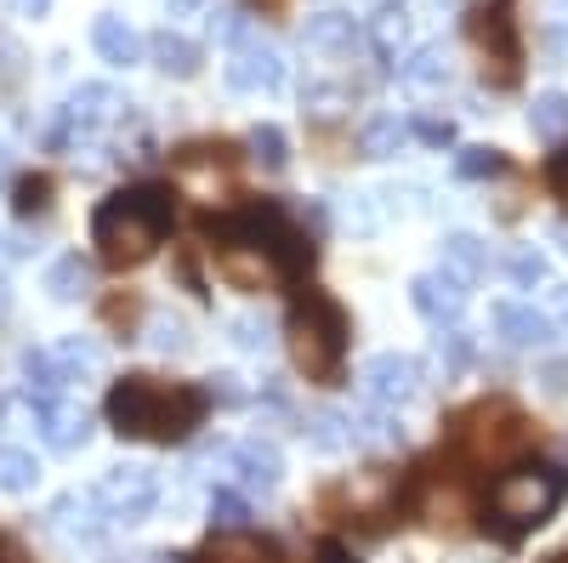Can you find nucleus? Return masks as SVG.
<instances>
[{"label":"nucleus","mask_w":568,"mask_h":563,"mask_svg":"<svg viewBox=\"0 0 568 563\" xmlns=\"http://www.w3.org/2000/svg\"><path fill=\"white\" fill-rule=\"evenodd\" d=\"M489 268V245L478 233H444V273L460 279V285H478Z\"/></svg>","instance_id":"obj_19"},{"label":"nucleus","mask_w":568,"mask_h":563,"mask_svg":"<svg viewBox=\"0 0 568 563\" xmlns=\"http://www.w3.org/2000/svg\"><path fill=\"white\" fill-rule=\"evenodd\" d=\"M495 331L511 353H546L557 342V324L546 313H535L529 302H500L495 308Z\"/></svg>","instance_id":"obj_12"},{"label":"nucleus","mask_w":568,"mask_h":563,"mask_svg":"<svg viewBox=\"0 0 568 563\" xmlns=\"http://www.w3.org/2000/svg\"><path fill=\"white\" fill-rule=\"evenodd\" d=\"M409 131L420 137V143H455V125L449 120H415Z\"/></svg>","instance_id":"obj_37"},{"label":"nucleus","mask_w":568,"mask_h":563,"mask_svg":"<svg viewBox=\"0 0 568 563\" xmlns=\"http://www.w3.org/2000/svg\"><path fill=\"white\" fill-rule=\"evenodd\" d=\"M551 240H557V251H568V222H557V228H551Z\"/></svg>","instance_id":"obj_45"},{"label":"nucleus","mask_w":568,"mask_h":563,"mask_svg":"<svg viewBox=\"0 0 568 563\" xmlns=\"http://www.w3.org/2000/svg\"><path fill=\"white\" fill-rule=\"evenodd\" d=\"M205 240H211L216 273L233 291H278L313 262V245L278 205H245V211L211 217Z\"/></svg>","instance_id":"obj_1"},{"label":"nucleus","mask_w":568,"mask_h":563,"mask_svg":"<svg viewBox=\"0 0 568 563\" xmlns=\"http://www.w3.org/2000/svg\"><path fill=\"white\" fill-rule=\"evenodd\" d=\"M149 58H154L160 74H176V80L200 74V46L187 40V34H176V29H160V34L149 40Z\"/></svg>","instance_id":"obj_20"},{"label":"nucleus","mask_w":568,"mask_h":563,"mask_svg":"<svg viewBox=\"0 0 568 563\" xmlns=\"http://www.w3.org/2000/svg\"><path fill=\"white\" fill-rule=\"evenodd\" d=\"M245 29H251V18H245V7H227L222 18H211V34H222V40H233V46H240V40H245Z\"/></svg>","instance_id":"obj_36"},{"label":"nucleus","mask_w":568,"mask_h":563,"mask_svg":"<svg viewBox=\"0 0 568 563\" xmlns=\"http://www.w3.org/2000/svg\"><path fill=\"white\" fill-rule=\"evenodd\" d=\"M34 479H40L34 455H29V450H7V444H0V490H7V495H29V490H34Z\"/></svg>","instance_id":"obj_27"},{"label":"nucleus","mask_w":568,"mask_h":563,"mask_svg":"<svg viewBox=\"0 0 568 563\" xmlns=\"http://www.w3.org/2000/svg\"><path fill=\"white\" fill-rule=\"evenodd\" d=\"M313 563H353V552H347L342 541H318V552H313Z\"/></svg>","instance_id":"obj_41"},{"label":"nucleus","mask_w":568,"mask_h":563,"mask_svg":"<svg viewBox=\"0 0 568 563\" xmlns=\"http://www.w3.org/2000/svg\"><path fill=\"white\" fill-rule=\"evenodd\" d=\"M529 125L546 143H568V91H540L529 109Z\"/></svg>","instance_id":"obj_24"},{"label":"nucleus","mask_w":568,"mask_h":563,"mask_svg":"<svg viewBox=\"0 0 568 563\" xmlns=\"http://www.w3.org/2000/svg\"><path fill=\"white\" fill-rule=\"evenodd\" d=\"M171 233V188H120V194H109L98 211H91V245H98V257L109 268H142Z\"/></svg>","instance_id":"obj_3"},{"label":"nucleus","mask_w":568,"mask_h":563,"mask_svg":"<svg viewBox=\"0 0 568 563\" xmlns=\"http://www.w3.org/2000/svg\"><path fill=\"white\" fill-rule=\"evenodd\" d=\"M52 359L63 364L69 382H80L85 370H98V348H91V342H63V348H52Z\"/></svg>","instance_id":"obj_31"},{"label":"nucleus","mask_w":568,"mask_h":563,"mask_svg":"<svg viewBox=\"0 0 568 563\" xmlns=\"http://www.w3.org/2000/svg\"><path fill=\"white\" fill-rule=\"evenodd\" d=\"M12 7H18L23 18H45V7H52V0H12Z\"/></svg>","instance_id":"obj_43"},{"label":"nucleus","mask_w":568,"mask_h":563,"mask_svg":"<svg viewBox=\"0 0 568 563\" xmlns=\"http://www.w3.org/2000/svg\"><path fill=\"white\" fill-rule=\"evenodd\" d=\"M398 80L409 91H444L449 86V58H444V46H415V52L398 63Z\"/></svg>","instance_id":"obj_21"},{"label":"nucleus","mask_w":568,"mask_h":563,"mask_svg":"<svg viewBox=\"0 0 568 563\" xmlns=\"http://www.w3.org/2000/svg\"><path fill=\"white\" fill-rule=\"evenodd\" d=\"M540 18H546V29H551V34H562V40H568V0H540Z\"/></svg>","instance_id":"obj_39"},{"label":"nucleus","mask_w":568,"mask_h":563,"mask_svg":"<svg viewBox=\"0 0 568 563\" xmlns=\"http://www.w3.org/2000/svg\"><path fill=\"white\" fill-rule=\"evenodd\" d=\"M91 495H98L103 519L136 524V519H149V512L160 506V473H154V466H109Z\"/></svg>","instance_id":"obj_8"},{"label":"nucleus","mask_w":568,"mask_h":563,"mask_svg":"<svg viewBox=\"0 0 568 563\" xmlns=\"http://www.w3.org/2000/svg\"><path fill=\"white\" fill-rule=\"evenodd\" d=\"M278 80H284V63H278L273 46L240 40V46L227 52V86H233V91H251V98H262V91H278Z\"/></svg>","instance_id":"obj_11"},{"label":"nucleus","mask_w":568,"mask_h":563,"mask_svg":"<svg viewBox=\"0 0 568 563\" xmlns=\"http://www.w3.org/2000/svg\"><path fill=\"white\" fill-rule=\"evenodd\" d=\"M194 563H278V546L267 535H251V530H216Z\"/></svg>","instance_id":"obj_16"},{"label":"nucleus","mask_w":568,"mask_h":563,"mask_svg":"<svg viewBox=\"0 0 568 563\" xmlns=\"http://www.w3.org/2000/svg\"><path fill=\"white\" fill-rule=\"evenodd\" d=\"M562 495H568V473H562V466L524 461V466H511V473H500L489 484V519L506 535H524V530L551 519V512L562 506Z\"/></svg>","instance_id":"obj_5"},{"label":"nucleus","mask_w":568,"mask_h":563,"mask_svg":"<svg viewBox=\"0 0 568 563\" xmlns=\"http://www.w3.org/2000/svg\"><path fill=\"white\" fill-rule=\"evenodd\" d=\"M45 205H52V177H23L12 188V211L29 222V217H45Z\"/></svg>","instance_id":"obj_29"},{"label":"nucleus","mask_w":568,"mask_h":563,"mask_svg":"<svg viewBox=\"0 0 568 563\" xmlns=\"http://www.w3.org/2000/svg\"><path fill=\"white\" fill-rule=\"evenodd\" d=\"M307 444L318 455H342V450H358V421L342 415V410H318L307 421Z\"/></svg>","instance_id":"obj_22"},{"label":"nucleus","mask_w":568,"mask_h":563,"mask_svg":"<svg viewBox=\"0 0 568 563\" xmlns=\"http://www.w3.org/2000/svg\"><path fill=\"white\" fill-rule=\"evenodd\" d=\"M506 279H511L517 291H535V285H546V257H540L535 245L511 251V257H506Z\"/></svg>","instance_id":"obj_28"},{"label":"nucleus","mask_w":568,"mask_h":563,"mask_svg":"<svg viewBox=\"0 0 568 563\" xmlns=\"http://www.w3.org/2000/svg\"><path fill=\"white\" fill-rule=\"evenodd\" d=\"M546 182H551V194L568 205V149H562V154H551V165H546Z\"/></svg>","instance_id":"obj_38"},{"label":"nucleus","mask_w":568,"mask_h":563,"mask_svg":"<svg viewBox=\"0 0 568 563\" xmlns=\"http://www.w3.org/2000/svg\"><path fill=\"white\" fill-rule=\"evenodd\" d=\"M200 7V0H171V12H194Z\"/></svg>","instance_id":"obj_46"},{"label":"nucleus","mask_w":568,"mask_h":563,"mask_svg":"<svg viewBox=\"0 0 568 563\" xmlns=\"http://www.w3.org/2000/svg\"><path fill=\"white\" fill-rule=\"evenodd\" d=\"M529 444H535L529 415H517L506 399H484L478 410L460 415V450L478 466H506V461L524 455Z\"/></svg>","instance_id":"obj_6"},{"label":"nucleus","mask_w":568,"mask_h":563,"mask_svg":"<svg viewBox=\"0 0 568 563\" xmlns=\"http://www.w3.org/2000/svg\"><path fill=\"white\" fill-rule=\"evenodd\" d=\"M251 154H256L262 171L278 177V171H291V137H284L278 125H256V131H251Z\"/></svg>","instance_id":"obj_26"},{"label":"nucleus","mask_w":568,"mask_h":563,"mask_svg":"<svg viewBox=\"0 0 568 563\" xmlns=\"http://www.w3.org/2000/svg\"><path fill=\"white\" fill-rule=\"evenodd\" d=\"M233 342L251 348V353H267V348H273V336H267L262 319H233Z\"/></svg>","instance_id":"obj_35"},{"label":"nucleus","mask_w":568,"mask_h":563,"mask_svg":"<svg viewBox=\"0 0 568 563\" xmlns=\"http://www.w3.org/2000/svg\"><path fill=\"white\" fill-rule=\"evenodd\" d=\"M7 308H12V291H7V285H0V319H7Z\"/></svg>","instance_id":"obj_47"},{"label":"nucleus","mask_w":568,"mask_h":563,"mask_svg":"<svg viewBox=\"0 0 568 563\" xmlns=\"http://www.w3.org/2000/svg\"><path fill=\"white\" fill-rule=\"evenodd\" d=\"M284 348H291L296 370L307 382L329 388L342 382V364H347V313L329 302L324 291H302L291 319H284Z\"/></svg>","instance_id":"obj_4"},{"label":"nucleus","mask_w":568,"mask_h":563,"mask_svg":"<svg viewBox=\"0 0 568 563\" xmlns=\"http://www.w3.org/2000/svg\"><path fill=\"white\" fill-rule=\"evenodd\" d=\"M211 524L216 530H245V501L233 495V490H216L211 495Z\"/></svg>","instance_id":"obj_32"},{"label":"nucleus","mask_w":568,"mask_h":563,"mask_svg":"<svg viewBox=\"0 0 568 563\" xmlns=\"http://www.w3.org/2000/svg\"><path fill=\"white\" fill-rule=\"evenodd\" d=\"M546 563H568V552H557V557H546Z\"/></svg>","instance_id":"obj_48"},{"label":"nucleus","mask_w":568,"mask_h":563,"mask_svg":"<svg viewBox=\"0 0 568 563\" xmlns=\"http://www.w3.org/2000/svg\"><path fill=\"white\" fill-rule=\"evenodd\" d=\"M506 160H500V149H460L455 154V171L466 177V182H484V177H495Z\"/></svg>","instance_id":"obj_30"},{"label":"nucleus","mask_w":568,"mask_h":563,"mask_svg":"<svg viewBox=\"0 0 568 563\" xmlns=\"http://www.w3.org/2000/svg\"><path fill=\"white\" fill-rule=\"evenodd\" d=\"M358 388H364L369 404L398 410V404H409V399L420 393V364H415L409 353H375V359H364V370H358Z\"/></svg>","instance_id":"obj_9"},{"label":"nucleus","mask_w":568,"mask_h":563,"mask_svg":"<svg viewBox=\"0 0 568 563\" xmlns=\"http://www.w3.org/2000/svg\"><path fill=\"white\" fill-rule=\"evenodd\" d=\"M114 114H120V91L114 86H80L69 98V109H63V131H91V125H103Z\"/></svg>","instance_id":"obj_18"},{"label":"nucleus","mask_w":568,"mask_h":563,"mask_svg":"<svg viewBox=\"0 0 568 563\" xmlns=\"http://www.w3.org/2000/svg\"><path fill=\"white\" fill-rule=\"evenodd\" d=\"M91 46H98V58L114 63V69H131V63H142V52H149V40L114 12H103L98 23H91Z\"/></svg>","instance_id":"obj_17"},{"label":"nucleus","mask_w":568,"mask_h":563,"mask_svg":"<svg viewBox=\"0 0 568 563\" xmlns=\"http://www.w3.org/2000/svg\"><path fill=\"white\" fill-rule=\"evenodd\" d=\"M45 291H52V302H80L91 291V268L80 262V251H69L45 268Z\"/></svg>","instance_id":"obj_23"},{"label":"nucleus","mask_w":568,"mask_h":563,"mask_svg":"<svg viewBox=\"0 0 568 563\" xmlns=\"http://www.w3.org/2000/svg\"><path fill=\"white\" fill-rule=\"evenodd\" d=\"M302 46H307L313 58H324V63H347L358 46H364V34H358V23L347 12H318V18H307Z\"/></svg>","instance_id":"obj_14"},{"label":"nucleus","mask_w":568,"mask_h":563,"mask_svg":"<svg viewBox=\"0 0 568 563\" xmlns=\"http://www.w3.org/2000/svg\"><path fill=\"white\" fill-rule=\"evenodd\" d=\"M557 319L568 324V285H557Z\"/></svg>","instance_id":"obj_44"},{"label":"nucleus","mask_w":568,"mask_h":563,"mask_svg":"<svg viewBox=\"0 0 568 563\" xmlns=\"http://www.w3.org/2000/svg\"><path fill=\"white\" fill-rule=\"evenodd\" d=\"M404 143H409V125H404L398 114H375V120L364 125V154H369V160H393Z\"/></svg>","instance_id":"obj_25"},{"label":"nucleus","mask_w":568,"mask_h":563,"mask_svg":"<svg viewBox=\"0 0 568 563\" xmlns=\"http://www.w3.org/2000/svg\"><path fill=\"white\" fill-rule=\"evenodd\" d=\"M227 473L240 479V490H273L278 479H284V455H278V444H267V439H240L227 450Z\"/></svg>","instance_id":"obj_13"},{"label":"nucleus","mask_w":568,"mask_h":563,"mask_svg":"<svg viewBox=\"0 0 568 563\" xmlns=\"http://www.w3.org/2000/svg\"><path fill=\"white\" fill-rule=\"evenodd\" d=\"M211 393L194 382H160V375H125L109 388V428L136 444H182L205 421Z\"/></svg>","instance_id":"obj_2"},{"label":"nucleus","mask_w":568,"mask_h":563,"mask_svg":"<svg viewBox=\"0 0 568 563\" xmlns=\"http://www.w3.org/2000/svg\"><path fill=\"white\" fill-rule=\"evenodd\" d=\"M149 342H154L160 353H182V348H187V324H182L176 313H160V319H154V336H149Z\"/></svg>","instance_id":"obj_33"},{"label":"nucleus","mask_w":568,"mask_h":563,"mask_svg":"<svg viewBox=\"0 0 568 563\" xmlns=\"http://www.w3.org/2000/svg\"><path fill=\"white\" fill-rule=\"evenodd\" d=\"M0 563H34V557H29V546L18 535H0Z\"/></svg>","instance_id":"obj_40"},{"label":"nucleus","mask_w":568,"mask_h":563,"mask_svg":"<svg viewBox=\"0 0 568 563\" xmlns=\"http://www.w3.org/2000/svg\"><path fill=\"white\" fill-rule=\"evenodd\" d=\"M409 302H415V313H420V319H433L438 331H444V324H455V319H460V308H466V285L438 268V273L409 279Z\"/></svg>","instance_id":"obj_15"},{"label":"nucleus","mask_w":568,"mask_h":563,"mask_svg":"<svg viewBox=\"0 0 568 563\" xmlns=\"http://www.w3.org/2000/svg\"><path fill=\"white\" fill-rule=\"evenodd\" d=\"M29 404H34L40 439L52 444V450H80V444L91 439V415H85V404H74L69 393H58V399H29Z\"/></svg>","instance_id":"obj_10"},{"label":"nucleus","mask_w":568,"mask_h":563,"mask_svg":"<svg viewBox=\"0 0 568 563\" xmlns=\"http://www.w3.org/2000/svg\"><path fill=\"white\" fill-rule=\"evenodd\" d=\"M438 353H444L449 370H466V364H471V336L460 331V324H449V331L438 336Z\"/></svg>","instance_id":"obj_34"},{"label":"nucleus","mask_w":568,"mask_h":563,"mask_svg":"<svg viewBox=\"0 0 568 563\" xmlns=\"http://www.w3.org/2000/svg\"><path fill=\"white\" fill-rule=\"evenodd\" d=\"M466 34H471V46H478V58H484V74H495V86H511L517 80V63H524L511 0H484V7H471Z\"/></svg>","instance_id":"obj_7"},{"label":"nucleus","mask_w":568,"mask_h":563,"mask_svg":"<svg viewBox=\"0 0 568 563\" xmlns=\"http://www.w3.org/2000/svg\"><path fill=\"white\" fill-rule=\"evenodd\" d=\"M540 382H546V393H568V364H546Z\"/></svg>","instance_id":"obj_42"}]
</instances>
